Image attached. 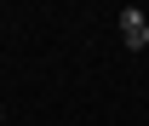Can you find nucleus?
<instances>
[{"instance_id":"f257e3e1","label":"nucleus","mask_w":149,"mask_h":126,"mask_svg":"<svg viewBox=\"0 0 149 126\" xmlns=\"http://www.w3.org/2000/svg\"><path fill=\"white\" fill-rule=\"evenodd\" d=\"M143 29H149V12L126 6V12H120V40H126V46H143Z\"/></svg>"},{"instance_id":"f03ea898","label":"nucleus","mask_w":149,"mask_h":126,"mask_svg":"<svg viewBox=\"0 0 149 126\" xmlns=\"http://www.w3.org/2000/svg\"><path fill=\"white\" fill-rule=\"evenodd\" d=\"M143 46H149V29H143Z\"/></svg>"}]
</instances>
